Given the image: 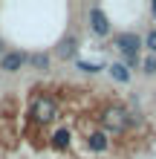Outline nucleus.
<instances>
[{"label": "nucleus", "instance_id": "obj_6", "mask_svg": "<svg viewBox=\"0 0 156 159\" xmlns=\"http://www.w3.org/2000/svg\"><path fill=\"white\" fill-rule=\"evenodd\" d=\"M55 52H58V58H64V61H67V58H75V52H78V38H75V35L61 38V43H58V49H55Z\"/></svg>", "mask_w": 156, "mask_h": 159}, {"label": "nucleus", "instance_id": "obj_1", "mask_svg": "<svg viewBox=\"0 0 156 159\" xmlns=\"http://www.w3.org/2000/svg\"><path fill=\"white\" fill-rule=\"evenodd\" d=\"M142 46H145V43H142V38H139L136 32H122V35L116 38V49L124 55L122 64H124L127 70L136 67V61H139V49H142Z\"/></svg>", "mask_w": 156, "mask_h": 159}, {"label": "nucleus", "instance_id": "obj_15", "mask_svg": "<svg viewBox=\"0 0 156 159\" xmlns=\"http://www.w3.org/2000/svg\"><path fill=\"white\" fill-rule=\"evenodd\" d=\"M0 55H3V43H0Z\"/></svg>", "mask_w": 156, "mask_h": 159}, {"label": "nucleus", "instance_id": "obj_5", "mask_svg": "<svg viewBox=\"0 0 156 159\" xmlns=\"http://www.w3.org/2000/svg\"><path fill=\"white\" fill-rule=\"evenodd\" d=\"M26 58H29V55H26V52H3V55H0V70H3V72H20V67H23V64H26Z\"/></svg>", "mask_w": 156, "mask_h": 159}, {"label": "nucleus", "instance_id": "obj_11", "mask_svg": "<svg viewBox=\"0 0 156 159\" xmlns=\"http://www.w3.org/2000/svg\"><path fill=\"white\" fill-rule=\"evenodd\" d=\"M142 72L145 75H156V55H148V58L142 61Z\"/></svg>", "mask_w": 156, "mask_h": 159}, {"label": "nucleus", "instance_id": "obj_3", "mask_svg": "<svg viewBox=\"0 0 156 159\" xmlns=\"http://www.w3.org/2000/svg\"><path fill=\"white\" fill-rule=\"evenodd\" d=\"M29 116L38 121V125H47V121H52L55 116H58V104H55V98H49V96H38V98L32 101Z\"/></svg>", "mask_w": 156, "mask_h": 159}, {"label": "nucleus", "instance_id": "obj_9", "mask_svg": "<svg viewBox=\"0 0 156 159\" xmlns=\"http://www.w3.org/2000/svg\"><path fill=\"white\" fill-rule=\"evenodd\" d=\"M110 78L118 81V84H127L130 81V70H127L122 61H116V64H110Z\"/></svg>", "mask_w": 156, "mask_h": 159}, {"label": "nucleus", "instance_id": "obj_7", "mask_svg": "<svg viewBox=\"0 0 156 159\" xmlns=\"http://www.w3.org/2000/svg\"><path fill=\"white\" fill-rule=\"evenodd\" d=\"M87 145H90V151H96V153H104L107 148H110V139L104 130H96V133H90L87 136Z\"/></svg>", "mask_w": 156, "mask_h": 159}, {"label": "nucleus", "instance_id": "obj_2", "mask_svg": "<svg viewBox=\"0 0 156 159\" xmlns=\"http://www.w3.org/2000/svg\"><path fill=\"white\" fill-rule=\"evenodd\" d=\"M101 125L104 130H110V133H124L127 127H130V113H127L124 107H107L101 113Z\"/></svg>", "mask_w": 156, "mask_h": 159}, {"label": "nucleus", "instance_id": "obj_13", "mask_svg": "<svg viewBox=\"0 0 156 159\" xmlns=\"http://www.w3.org/2000/svg\"><path fill=\"white\" fill-rule=\"evenodd\" d=\"M78 70H84V72H90V75H93V72H98L101 67H98V64H93V61H78Z\"/></svg>", "mask_w": 156, "mask_h": 159}, {"label": "nucleus", "instance_id": "obj_4", "mask_svg": "<svg viewBox=\"0 0 156 159\" xmlns=\"http://www.w3.org/2000/svg\"><path fill=\"white\" fill-rule=\"evenodd\" d=\"M90 29H93L98 38H107L110 29H113V26H110V17L101 12V6H93V9H90Z\"/></svg>", "mask_w": 156, "mask_h": 159}, {"label": "nucleus", "instance_id": "obj_8", "mask_svg": "<svg viewBox=\"0 0 156 159\" xmlns=\"http://www.w3.org/2000/svg\"><path fill=\"white\" fill-rule=\"evenodd\" d=\"M69 130L67 127H58V130H55V133H52V148H55V151H67V148H69Z\"/></svg>", "mask_w": 156, "mask_h": 159}, {"label": "nucleus", "instance_id": "obj_12", "mask_svg": "<svg viewBox=\"0 0 156 159\" xmlns=\"http://www.w3.org/2000/svg\"><path fill=\"white\" fill-rule=\"evenodd\" d=\"M142 43L148 46V52H150V55H156V29H150V32H148V38H145Z\"/></svg>", "mask_w": 156, "mask_h": 159}, {"label": "nucleus", "instance_id": "obj_10", "mask_svg": "<svg viewBox=\"0 0 156 159\" xmlns=\"http://www.w3.org/2000/svg\"><path fill=\"white\" fill-rule=\"evenodd\" d=\"M26 61H29L32 70H38V72H47V70H49V55H47V52H32Z\"/></svg>", "mask_w": 156, "mask_h": 159}, {"label": "nucleus", "instance_id": "obj_14", "mask_svg": "<svg viewBox=\"0 0 156 159\" xmlns=\"http://www.w3.org/2000/svg\"><path fill=\"white\" fill-rule=\"evenodd\" d=\"M150 15H153V20H156V0L150 3Z\"/></svg>", "mask_w": 156, "mask_h": 159}]
</instances>
